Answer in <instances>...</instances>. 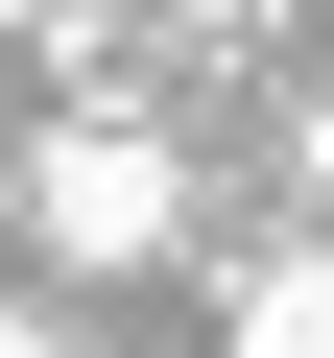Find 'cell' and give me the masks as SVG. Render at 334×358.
Wrapping results in <instances>:
<instances>
[{"mask_svg":"<svg viewBox=\"0 0 334 358\" xmlns=\"http://www.w3.org/2000/svg\"><path fill=\"white\" fill-rule=\"evenodd\" d=\"M239 358H334V239H286V263H239Z\"/></svg>","mask_w":334,"mask_h":358,"instance_id":"obj_2","label":"cell"},{"mask_svg":"<svg viewBox=\"0 0 334 358\" xmlns=\"http://www.w3.org/2000/svg\"><path fill=\"white\" fill-rule=\"evenodd\" d=\"M24 239L96 263V287L167 263V239H191V143H167V120H48V143H24Z\"/></svg>","mask_w":334,"mask_h":358,"instance_id":"obj_1","label":"cell"},{"mask_svg":"<svg viewBox=\"0 0 334 358\" xmlns=\"http://www.w3.org/2000/svg\"><path fill=\"white\" fill-rule=\"evenodd\" d=\"M0 24H48V0H0Z\"/></svg>","mask_w":334,"mask_h":358,"instance_id":"obj_4","label":"cell"},{"mask_svg":"<svg viewBox=\"0 0 334 358\" xmlns=\"http://www.w3.org/2000/svg\"><path fill=\"white\" fill-rule=\"evenodd\" d=\"M0 358H72V334H48V310H0Z\"/></svg>","mask_w":334,"mask_h":358,"instance_id":"obj_3","label":"cell"}]
</instances>
